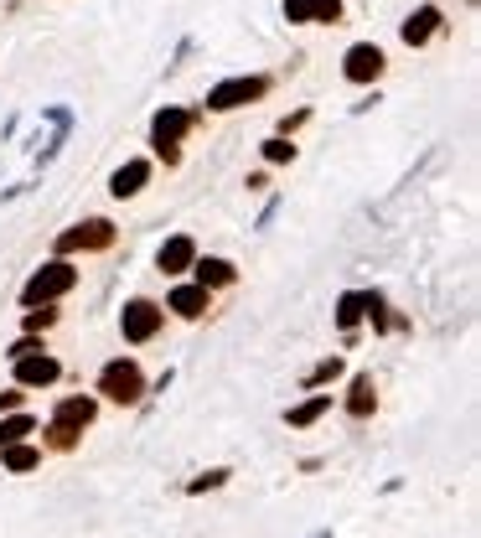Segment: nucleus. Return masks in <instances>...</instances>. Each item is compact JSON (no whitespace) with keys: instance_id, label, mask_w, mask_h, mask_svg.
I'll list each match as a JSON object with an SVG mask.
<instances>
[{"instance_id":"obj_11","label":"nucleus","mask_w":481,"mask_h":538,"mask_svg":"<svg viewBox=\"0 0 481 538\" xmlns=\"http://www.w3.org/2000/svg\"><path fill=\"white\" fill-rule=\"evenodd\" d=\"M192 259H197V244L192 238H166L161 244V275H182V269H192Z\"/></svg>"},{"instance_id":"obj_15","label":"nucleus","mask_w":481,"mask_h":538,"mask_svg":"<svg viewBox=\"0 0 481 538\" xmlns=\"http://www.w3.org/2000/svg\"><path fill=\"white\" fill-rule=\"evenodd\" d=\"M435 26H440V11H430V6L414 11V16L404 21V42H409V47H425V42L435 37Z\"/></svg>"},{"instance_id":"obj_16","label":"nucleus","mask_w":481,"mask_h":538,"mask_svg":"<svg viewBox=\"0 0 481 538\" xmlns=\"http://www.w3.org/2000/svg\"><path fill=\"white\" fill-rule=\"evenodd\" d=\"M373 404H378V394H373V378H368V373H363V378H352L347 414H357V420H368V414H373Z\"/></svg>"},{"instance_id":"obj_23","label":"nucleus","mask_w":481,"mask_h":538,"mask_svg":"<svg viewBox=\"0 0 481 538\" xmlns=\"http://www.w3.org/2000/svg\"><path fill=\"white\" fill-rule=\"evenodd\" d=\"M337 373H342V357H332V363H321V368H316L306 383H326V378H337Z\"/></svg>"},{"instance_id":"obj_22","label":"nucleus","mask_w":481,"mask_h":538,"mask_svg":"<svg viewBox=\"0 0 481 538\" xmlns=\"http://www.w3.org/2000/svg\"><path fill=\"white\" fill-rule=\"evenodd\" d=\"M52 321H57V311H47V306L42 311H26V332H47Z\"/></svg>"},{"instance_id":"obj_1","label":"nucleus","mask_w":481,"mask_h":538,"mask_svg":"<svg viewBox=\"0 0 481 538\" xmlns=\"http://www.w3.org/2000/svg\"><path fill=\"white\" fill-rule=\"evenodd\" d=\"M78 285V269L68 264V259H52V264H42L32 280H26V290H21V301L26 306H47V301H57V295H68Z\"/></svg>"},{"instance_id":"obj_4","label":"nucleus","mask_w":481,"mask_h":538,"mask_svg":"<svg viewBox=\"0 0 481 538\" xmlns=\"http://www.w3.org/2000/svg\"><path fill=\"white\" fill-rule=\"evenodd\" d=\"M114 244V223L109 218H88L57 238V254H78V249H109Z\"/></svg>"},{"instance_id":"obj_7","label":"nucleus","mask_w":481,"mask_h":538,"mask_svg":"<svg viewBox=\"0 0 481 538\" xmlns=\"http://www.w3.org/2000/svg\"><path fill=\"white\" fill-rule=\"evenodd\" d=\"M57 357H47V352H32V357H16V383L21 388H47V383H57Z\"/></svg>"},{"instance_id":"obj_12","label":"nucleus","mask_w":481,"mask_h":538,"mask_svg":"<svg viewBox=\"0 0 481 538\" xmlns=\"http://www.w3.org/2000/svg\"><path fill=\"white\" fill-rule=\"evenodd\" d=\"M192 269H197V285H202V290L233 285V275H238V269H233L228 259H192Z\"/></svg>"},{"instance_id":"obj_20","label":"nucleus","mask_w":481,"mask_h":538,"mask_svg":"<svg viewBox=\"0 0 481 538\" xmlns=\"http://www.w3.org/2000/svg\"><path fill=\"white\" fill-rule=\"evenodd\" d=\"M21 435H32V420H26V414H16V420L0 425V451H6V445H16Z\"/></svg>"},{"instance_id":"obj_21","label":"nucleus","mask_w":481,"mask_h":538,"mask_svg":"<svg viewBox=\"0 0 481 538\" xmlns=\"http://www.w3.org/2000/svg\"><path fill=\"white\" fill-rule=\"evenodd\" d=\"M264 156H269V161H290V156H295V145H290L285 135H280V140H264Z\"/></svg>"},{"instance_id":"obj_3","label":"nucleus","mask_w":481,"mask_h":538,"mask_svg":"<svg viewBox=\"0 0 481 538\" xmlns=\"http://www.w3.org/2000/svg\"><path fill=\"white\" fill-rule=\"evenodd\" d=\"M264 88H269V78H228V83H218L213 94H207V109L228 114V109H238V104L264 99Z\"/></svg>"},{"instance_id":"obj_2","label":"nucleus","mask_w":481,"mask_h":538,"mask_svg":"<svg viewBox=\"0 0 481 538\" xmlns=\"http://www.w3.org/2000/svg\"><path fill=\"white\" fill-rule=\"evenodd\" d=\"M99 394L114 399V404H135L145 394V373L130 363V357H114V363L99 373Z\"/></svg>"},{"instance_id":"obj_6","label":"nucleus","mask_w":481,"mask_h":538,"mask_svg":"<svg viewBox=\"0 0 481 538\" xmlns=\"http://www.w3.org/2000/svg\"><path fill=\"white\" fill-rule=\"evenodd\" d=\"M187 130H192V114L187 109H161L156 114V130H150V135H156V151L166 161H176V140H182Z\"/></svg>"},{"instance_id":"obj_26","label":"nucleus","mask_w":481,"mask_h":538,"mask_svg":"<svg viewBox=\"0 0 481 538\" xmlns=\"http://www.w3.org/2000/svg\"><path fill=\"white\" fill-rule=\"evenodd\" d=\"M32 352H42V347H37V342H32V337H21V342H16V347H11V357H32Z\"/></svg>"},{"instance_id":"obj_8","label":"nucleus","mask_w":481,"mask_h":538,"mask_svg":"<svg viewBox=\"0 0 481 538\" xmlns=\"http://www.w3.org/2000/svg\"><path fill=\"white\" fill-rule=\"evenodd\" d=\"M94 414H99V404L94 399H63L52 409V425L57 430H68V435H83L88 425H94Z\"/></svg>"},{"instance_id":"obj_14","label":"nucleus","mask_w":481,"mask_h":538,"mask_svg":"<svg viewBox=\"0 0 481 538\" xmlns=\"http://www.w3.org/2000/svg\"><path fill=\"white\" fill-rule=\"evenodd\" d=\"M171 311H176V316H187V321L207 316V290H202V285H182V290H171Z\"/></svg>"},{"instance_id":"obj_27","label":"nucleus","mask_w":481,"mask_h":538,"mask_svg":"<svg viewBox=\"0 0 481 538\" xmlns=\"http://www.w3.org/2000/svg\"><path fill=\"white\" fill-rule=\"evenodd\" d=\"M21 404V394H0V409H16Z\"/></svg>"},{"instance_id":"obj_5","label":"nucleus","mask_w":481,"mask_h":538,"mask_svg":"<svg viewBox=\"0 0 481 538\" xmlns=\"http://www.w3.org/2000/svg\"><path fill=\"white\" fill-rule=\"evenodd\" d=\"M119 326H125V342H150L161 332V306L156 301H130L125 316H119Z\"/></svg>"},{"instance_id":"obj_10","label":"nucleus","mask_w":481,"mask_h":538,"mask_svg":"<svg viewBox=\"0 0 481 538\" xmlns=\"http://www.w3.org/2000/svg\"><path fill=\"white\" fill-rule=\"evenodd\" d=\"M342 73H347L352 83H373V78L383 73V52H378L373 42L352 47V52H347V63H342Z\"/></svg>"},{"instance_id":"obj_24","label":"nucleus","mask_w":481,"mask_h":538,"mask_svg":"<svg viewBox=\"0 0 481 538\" xmlns=\"http://www.w3.org/2000/svg\"><path fill=\"white\" fill-rule=\"evenodd\" d=\"M228 482V471H207V476H197L192 482V492H207V487H223Z\"/></svg>"},{"instance_id":"obj_17","label":"nucleus","mask_w":481,"mask_h":538,"mask_svg":"<svg viewBox=\"0 0 481 538\" xmlns=\"http://www.w3.org/2000/svg\"><path fill=\"white\" fill-rule=\"evenodd\" d=\"M326 409H332V399H326V394H316V399H306L300 409H290V425H295V430H306V425H316V420H321Z\"/></svg>"},{"instance_id":"obj_9","label":"nucleus","mask_w":481,"mask_h":538,"mask_svg":"<svg viewBox=\"0 0 481 538\" xmlns=\"http://www.w3.org/2000/svg\"><path fill=\"white\" fill-rule=\"evenodd\" d=\"M285 21H342V0H285Z\"/></svg>"},{"instance_id":"obj_19","label":"nucleus","mask_w":481,"mask_h":538,"mask_svg":"<svg viewBox=\"0 0 481 538\" xmlns=\"http://www.w3.org/2000/svg\"><path fill=\"white\" fill-rule=\"evenodd\" d=\"M373 306V295H342V311H337V321L342 326H357V316H363Z\"/></svg>"},{"instance_id":"obj_13","label":"nucleus","mask_w":481,"mask_h":538,"mask_svg":"<svg viewBox=\"0 0 481 538\" xmlns=\"http://www.w3.org/2000/svg\"><path fill=\"white\" fill-rule=\"evenodd\" d=\"M145 182H150V166H145V161H130V166H119V171H114L109 192H114V197H135Z\"/></svg>"},{"instance_id":"obj_25","label":"nucleus","mask_w":481,"mask_h":538,"mask_svg":"<svg viewBox=\"0 0 481 538\" xmlns=\"http://www.w3.org/2000/svg\"><path fill=\"white\" fill-rule=\"evenodd\" d=\"M47 440H52V451H73V440H78V435H68V430H57V425H52V430H47Z\"/></svg>"},{"instance_id":"obj_18","label":"nucleus","mask_w":481,"mask_h":538,"mask_svg":"<svg viewBox=\"0 0 481 538\" xmlns=\"http://www.w3.org/2000/svg\"><path fill=\"white\" fill-rule=\"evenodd\" d=\"M0 461H6L11 471H32V466H42V451H32V445H6V451H0Z\"/></svg>"}]
</instances>
